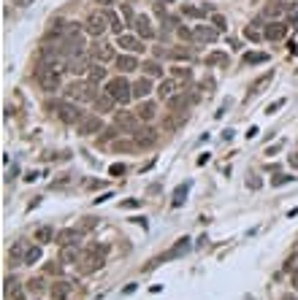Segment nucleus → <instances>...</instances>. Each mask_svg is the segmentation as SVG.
Masks as SVG:
<instances>
[{
    "label": "nucleus",
    "instance_id": "423d86ee",
    "mask_svg": "<svg viewBox=\"0 0 298 300\" xmlns=\"http://www.w3.org/2000/svg\"><path fill=\"white\" fill-rule=\"evenodd\" d=\"M49 108L52 111H55V114L60 116V119H63V122L65 124H76L79 122V119H82L84 114H79V108H76V106L74 103H52L49 106Z\"/></svg>",
    "mask_w": 298,
    "mask_h": 300
},
{
    "label": "nucleus",
    "instance_id": "09e8293b",
    "mask_svg": "<svg viewBox=\"0 0 298 300\" xmlns=\"http://www.w3.org/2000/svg\"><path fill=\"white\" fill-rule=\"evenodd\" d=\"M179 38H184V41H190V38H193V32H190V30H184V28H179Z\"/></svg>",
    "mask_w": 298,
    "mask_h": 300
},
{
    "label": "nucleus",
    "instance_id": "de8ad7c7",
    "mask_svg": "<svg viewBox=\"0 0 298 300\" xmlns=\"http://www.w3.org/2000/svg\"><path fill=\"white\" fill-rule=\"evenodd\" d=\"M260 178H257V176H252V178H247V186H252V190H260Z\"/></svg>",
    "mask_w": 298,
    "mask_h": 300
},
{
    "label": "nucleus",
    "instance_id": "412c9836",
    "mask_svg": "<svg viewBox=\"0 0 298 300\" xmlns=\"http://www.w3.org/2000/svg\"><path fill=\"white\" fill-rule=\"evenodd\" d=\"M6 295L11 300H25V290L19 286L17 278H6Z\"/></svg>",
    "mask_w": 298,
    "mask_h": 300
},
{
    "label": "nucleus",
    "instance_id": "a878e982",
    "mask_svg": "<svg viewBox=\"0 0 298 300\" xmlns=\"http://www.w3.org/2000/svg\"><path fill=\"white\" fill-rule=\"evenodd\" d=\"M174 90H176L174 78H163V82L157 84V95H160L163 100H171V98H174Z\"/></svg>",
    "mask_w": 298,
    "mask_h": 300
},
{
    "label": "nucleus",
    "instance_id": "a18cd8bd",
    "mask_svg": "<svg viewBox=\"0 0 298 300\" xmlns=\"http://www.w3.org/2000/svg\"><path fill=\"white\" fill-rule=\"evenodd\" d=\"M28 286H30V290H44V278H30V282H28Z\"/></svg>",
    "mask_w": 298,
    "mask_h": 300
},
{
    "label": "nucleus",
    "instance_id": "e433bc0d",
    "mask_svg": "<svg viewBox=\"0 0 298 300\" xmlns=\"http://www.w3.org/2000/svg\"><path fill=\"white\" fill-rule=\"evenodd\" d=\"M106 16H109V22H111V30H114L117 36H122V30H125V22H122V19H119L117 14H111V11H109Z\"/></svg>",
    "mask_w": 298,
    "mask_h": 300
},
{
    "label": "nucleus",
    "instance_id": "ddd939ff",
    "mask_svg": "<svg viewBox=\"0 0 298 300\" xmlns=\"http://www.w3.org/2000/svg\"><path fill=\"white\" fill-rule=\"evenodd\" d=\"M133 141L141 146V149H147V146H152V144L157 141V132L152 130V128H141V130L133 132Z\"/></svg>",
    "mask_w": 298,
    "mask_h": 300
},
{
    "label": "nucleus",
    "instance_id": "5fc2aeb1",
    "mask_svg": "<svg viewBox=\"0 0 298 300\" xmlns=\"http://www.w3.org/2000/svg\"><path fill=\"white\" fill-rule=\"evenodd\" d=\"M98 3H101V6H111L114 0H98Z\"/></svg>",
    "mask_w": 298,
    "mask_h": 300
},
{
    "label": "nucleus",
    "instance_id": "bb28decb",
    "mask_svg": "<svg viewBox=\"0 0 298 300\" xmlns=\"http://www.w3.org/2000/svg\"><path fill=\"white\" fill-rule=\"evenodd\" d=\"M268 54H266V52H247V54H244L241 57V62L244 65H260V62H268Z\"/></svg>",
    "mask_w": 298,
    "mask_h": 300
},
{
    "label": "nucleus",
    "instance_id": "f8f14e48",
    "mask_svg": "<svg viewBox=\"0 0 298 300\" xmlns=\"http://www.w3.org/2000/svg\"><path fill=\"white\" fill-rule=\"evenodd\" d=\"M90 60L84 57V54H79V57H71L68 60V70L74 73V76H84V73H90Z\"/></svg>",
    "mask_w": 298,
    "mask_h": 300
},
{
    "label": "nucleus",
    "instance_id": "2f4dec72",
    "mask_svg": "<svg viewBox=\"0 0 298 300\" xmlns=\"http://www.w3.org/2000/svg\"><path fill=\"white\" fill-rule=\"evenodd\" d=\"M244 36H247L249 41H263V38H266V30H260V22H255V24H247Z\"/></svg>",
    "mask_w": 298,
    "mask_h": 300
},
{
    "label": "nucleus",
    "instance_id": "c756f323",
    "mask_svg": "<svg viewBox=\"0 0 298 300\" xmlns=\"http://www.w3.org/2000/svg\"><path fill=\"white\" fill-rule=\"evenodd\" d=\"M206 65L209 68H214V65H225V68H228V54H225V52H209Z\"/></svg>",
    "mask_w": 298,
    "mask_h": 300
},
{
    "label": "nucleus",
    "instance_id": "6ab92c4d",
    "mask_svg": "<svg viewBox=\"0 0 298 300\" xmlns=\"http://www.w3.org/2000/svg\"><path fill=\"white\" fill-rule=\"evenodd\" d=\"M79 238H82V232H79V230H74V228H68V230H60V232H57V244H60V246L79 244Z\"/></svg>",
    "mask_w": 298,
    "mask_h": 300
},
{
    "label": "nucleus",
    "instance_id": "39448f33",
    "mask_svg": "<svg viewBox=\"0 0 298 300\" xmlns=\"http://www.w3.org/2000/svg\"><path fill=\"white\" fill-rule=\"evenodd\" d=\"M187 249H190V244H187V238H179V241H176V246H174V249H168V252H165V254H160V257H155V260H152V262L147 265V270H152V268H157V265H160V262H168V260H176V257H184V254H187Z\"/></svg>",
    "mask_w": 298,
    "mask_h": 300
},
{
    "label": "nucleus",
    "instance_id": "dca6fc26",
    "mask_svg": "<svg viewBox=\"0 0 298 300\" xmlns=\"http://www.w3.org/2000/svg\"><path fill=\"white\" fill-rule=\"evenodd\" d=\"M217 32H220V30H211V28H206V24H195L193 38H195V41H201V44H211V41H217Z\"/></svg>",
    "mask_w": 298,
    "mask_h": 300
},
{
    "label": "nucleus",
    "instance_id": "6e6d98bb",
    "mask_svg": "<svg viewBox=\"0 0 298 300\" xmlns=\"http://www.w3.org/2000/svg\"><path fill=\"white\" fill-rule=\"evenodd\" d=\"M284 300H298V298H293V295H287V298H284Z\"/></svg>",
    "mask_w": 298,
    "mask_h": 300
},
{
    "label": "nucleus",
    "instance_id": "79ce46f5",
    "mask_svg": "<svg viewBox=\"0 0 298 300\" xmlns=\"http://www.w3.org/2000/svg\"><path fill=\"white\" fill-rule=\"evenodd\" d=\"M211 24H214V30H228V22H225V16H220V14L211 16Z\"/></svg>",
    "mask_w": 298,
    "mask_h": 300
},
{
    "label": "nucleus",
    "instance_id": "58836bf2",
    "mask_svg": "<svg viewBox=\"0 0 298 300\" xmlns=\"http://www.w3.org/2000/svg\"><path fill=\"white\" fill-rule=\"evenodd\" d=\"M38 260H41V249H38V246H30L28 257H25V265H33V262H38Z\"/></svg>",
    "mask_w": 298,
    "mask_h": 300
},
{
    "label": "nucleus",
    "instance_id": "4468645a",
    "mask_svg": "<svg viewBox=\"0 0 298 300\" xmlns=\"http://www.w3.org/2000/svg\"><path fill=\"white\" fill-rule=\"evenodd\" d=\"M79 260H82V252H79L76 244L60 249V262H63V265H74V262H79Z\"/></svg>",
    "mask_w": 298,
    "mask_h": 300
},
{
    "label": "nucleus",
    "instance_id": "9d476101",
    "mask_svg": "<svg viewBox=\"0 0 298 300\" xmlns=\"http://www.w3.org/2000/svg\"><path fill=\"white\" fill-rule=\"evenodd\" d=\"M133 28H136V32H138V38H141V41H149V38H155V28H152V22H149L147 14H136Z\"/></svg>",
    "mask_w": 298,
    "mask_h": 300
},
{
    "label": "nucleus",
    "instance_id": "f03ea898",
    "mask_svg": "<svg viewBox=\"0 0 298 300\" xmlns=\"http://www.w3.org/2000/svg\"><path fill=\"white\" fill-rule=\"evenodd\" d=\"M103 254H106V249L101 246H92V249H87L82 254V260H79V270L82 273H95L98 268H103Z\"/></svg>",
    "mask_w": 298,
    "mask_h": 300
},
{
    "label": "nucleus",
    "instance_id": "f704fd0d",
    "mask_svg": "<svg viewBox=\"0 0 298 300\" xmlns=\"http://www.w3.org/2000/svg\"><path fill=\"white\" fill-rule=\"evenodd\" d=\"M141 68H144V73H147L149 78H152V76H163V68H160V65H157V62H155V60H149V62H144Z\"/></svg>",
    "mask_w": 298,
    "mask_h": 300
},
{
    "label": "nucleus",
    "instance_id": "0eeeda50",
    "mask_svg": "<svg viewBox=\"0 0 298 300\" xmlns=\"http://www.w3.org/2000/svg\"><path fill=\"white\" fill-rule=\"evenodd\" d=\"M103 130L101 114H84L79 119V136H95V132Z\"/></svg>",
    "mask_w": 298,
    "mask_h": 300
},
{
    "label": "nucleus",
    "instance_id": "ea45409f",
    "mask_svg": "<svg viewBox=\"0 0 298 300\" xmlns=\"http://www.w3.org/2000/svg\"><path fill=\"white\" fill-rule=\"evenodd\" d=\"M209 8L203 6V8H195V6H184V16H206Z\"/></svg>",
    "mask_w": 298,
    "mask_h": 300
},
{
    "label": "nucleus",
    "instance_id": "72a5a7b5",
    "mask_svg": "<svg viewBox=\"0 0 298 300\" xmlns=\"http://www.w3.org/2000/svg\"><path fill=\"white\" fill-rule=\"evenodd\" d=\"M187 190H190L187 184H179V186H176V192H174V200H171V206H174V208H179V206L184 203V198H187Z\"/></svg>",
    "mask_w": 298,
    "mask_h": 300
},
{
    "label": "nucleus",
    "instance_id": "5701e85b",
    "mask_svg": "<svg viewBox=\"0 0 298 300\" xmlns=\"http://www.w3.org/2000/svg\"><path fill=\"white\" fill-rule=\"evenodd\" d=\"M149 92H152V82H149V76L138 78V82L133 84V98H138V100H141V98H147Z\"/></svg>",
    "mask_w": 298,
    "mask_h": 300
},
{
    "label": "nucleus",
    "instance_id": "a19ab883",
    "mask_svg": "<svg viewBox=\"0 0 298 300\" xmlns=\"http://www.w3.org/2000/svg\"><path fill=\"white\" fill-rule=\"evenodd\" d=\"M293 182V176H287V173H279L276 178H271V186H284V184H290Z\"/></svg>",
    "mask_w": 298,
    "mask_h": 300
},
{
    "label": "nucleus",
    "instance_id": "4c0bfd02",
    "mask_svg": "<svg viewBox=\"0 0 298 300\" xmlns=\"http://www.w3.org/2000/svg\"><path fill=\"white\" fill-rule=\"evenodd\" d=\"M36 238H38V241H41V244H49L52 238H55V230H52V228H38Z\"/></svg>",
    "mask_w": 298,
    "mask_h": 300
},
{
    "label": "nucleus",
    "instance_id": "cd10ccee",
    "mask_svg": "<svg viewBox=\"0 0 298 300\" xmlns=\"http://www.w3.org/2000/svg\"><path fill=\"white\" fill-rule=\"evenodd\" d=\"M28 249H30V246L25 244V241H17L14 246H11V260H14V262H25V257H28Z\"/></svg>",
    "mask_w": 298,
    "mask_h": 300
},
{
    "label": "nucleus",
    "instance_id": "8fccbe9b",
    "mask_svg": "<svg viewBox=\"0 0 298 300\" xmlns=\"http://www.w3.org/2000/svg\"><path fill=\"white\" fill-rule=\"evenodd\" d=\"M122 206H125V208H136V206H138V200H125Z\"/></svg>",
    "mask_w": 298,
    "mask_h": 300
},
{
    "label": "nucleus",
    "instance_id": "49530a36",
    "mask_svg": "<svg viewBox=\"0 0 298 300\" xmlns=\"http://www.w3.org/2000/svg\"><path fill=\"white\" fill-rule=\"evenodd\" d=\"M109 173H111V176H122V173H125V165H111V168H109Z\"/></svg>",
    "mask_w": 298,
    "mask_h": 300
},
{
    "label": "nucleus",
    "instance_id": "c85d7f7f",
    "mask_svg": "<svg viewBox=\"0 0 298 300\" xmlns=\"http://www.w3.org/2000/svg\"><path fill=\"white\" fill-rule=\"evenodd\" d=\"M165 57H171V60H190V57H193V52H190V46H174V49L165 52Z\"/></svg>",
    "mask_w": 298,
    "mask_h": 300
},
{
    "label": "nucleus",
    "instance_id": "20e7f679",
    "mask_svg": "<svg viewBox=\"0 0 298 300\" xmlns=\"http://www.w3.org/2000/svg\"><path fill=\"white\" fill-rule=\"evenodd\" d=\"M36 82H38L41 90L55 92V90H60V73L52 68V65H41V68L36 70Z\"/></svg>",
    "mask_w": 298,
    "mask_h": 300
},
{
    "label": "nucleus",
    "instance_id": "473e14b6",
    "mask_svg": "<svg viewBox=\"0 0 298 300\" xmlns=\"http://www.w3.org/2000/svg\"><path fill=\"white\" fill-rule=\"evenodd\" d=\"M187 103H190V98H184V95H174L168 100L171 111H176V114H182V108H187Z\"/></svg>",
    "mask_w": 298,
    "mask_h": 300
},
{
    "label": "nucleus",
    "instance_id": "c03bdc74",
    "mask_svg": "<svg viewBox=\"0 0 298 300\" xmlns=\"http://www.w3.org/2000/svg\"><path fill=\"white\" fill-rule=\"evenodd\" d=\"M282 106H284V98H282V100H276V103H271L268 108H266V114H268V116H271V114H276V108H282Z\"/></svg>",
    "mask_w": 298,
    "mask_h": 300
},
{
    "label": "nucleus",
    "instance_id": "3c124183",
    "mask_svg": "<svg viewBox=\"0 0 298 300\" xmlns=\"http://www.w3.org/2000/svg\"><path fill=\"white\" fill-rule=\"evenodd\" d=\"M14 3H17V6H33L36 0H14Z\"/></svg>",
    "mask_w": 298,
    "mask_h": 300
},
{
    "label": "nucleus",
    "instance_id": "9b49d317",
    "mask_svg": "<svg viewBox=\"0 0 298 300\" xmlns=\"http://www.w3.org/2000/svg\"><path fill=\"white\" fill-rule=\"evenodd\" d=\"M92 60H95V62H109V60H117L114 44H106V41L95 44V46H92Z\"/></svg>",
    "mask_w": 298,
    "mask_h": 300
},
{
    "label": "nucleus",
    "instance_id": "f257e3e1",
    "mask_svg": "<svg viewBox=\"0 0 298 300\" xmlns=\"http://www.w3.org/2000/svg\"><path fill=\"white\" fill-rule=\"evenodd\" d=\"M65 98L68 100H95L98 98V84L95 82H74L65 86Z\"/></svg>",
    "mask_w": 298,
    "mask_h": 300
},
{
    "label": "nucleus",
    "instance_id": "f3484780",
    "mask_svg": "<svg viewBox=\"0 0 298 300\" xmlns=\"http://www.w3.org/2000/svg\"><path fill=\"white\" fill-rule=\"evenodd\" d=\"M287 36V24L284 22H271L266 24V41H279V38Z\"/></svg>",
    "mask_w": 298,
    "mask_h": 300
},
{
    "label": "nucleus",
    "instance_id": "c9c22d12",
    "mask_svg": "<svg viewBox=\"0 0 298 300\" xmlns=\"http://www.w3.org/2000/svg\"><path fill=\"white\" fill-rule=\"evenodd\" d=\"M103 78H106V68H101V62H98V65H92V68H90V82L101 84Z\"/></svg>",
    "mask_w": 298,
    "mask_h": 300
},
{
    "label": "nucleus",
    "instance_id": "864d4df0",
    "mask_svg": "<svg viewBox=\"0 0 298 300\" xmlns=\"http://www.w3.org/2000/svg\"><path fill=\"white\" fill-rule=\"evenodd\" d=\"M293 286H295V290H298V268L293 270Z\"/></svg>",
    "mask_w": 298,
    "mask_h": 300
},
{
    "label": "nucleus",
    "instance_id": "b1692460",
    "mask_svg": "<svg viewBox=\"0 0 298 300\" xmlns=\"http://www.w3.org/2000/svg\"><path fill=\"white\" fill-rule=\"evenodd\" d=\"M271 78H274V73H263V76H257L255 78V82L252 84H249V95H260V92H263V86H266V84H271Z\"/></svg>",
    "mask_w": 298,
    "mask_h": 300
},
{
    "label": "nucleus",
    "instance_id": "37998d69",
    "mask_svg": "<svg viewBox=\"0 0 298 300\" xmlns=\"http://www.w3.org/2000/svg\"><path fill=\"white\" fill-rule=\"evenodd\" d=\"M171 73H174L176 78H190V68H174Z\"/></svg>",
    "mask_w": 298,
    "mask_h": 300
},
{
    "label": "nucleus",
    "instance_id": "7ed1b4c3",
    "mask_svg": "<svg viewBox=\"0 0 298 300\" xmlns=\"http://www.w3.org/2000/svg\"><path fill=\"white\" fill-rule=\"evenodd\" d=\"M106 92H109V95L114 98L117 103H128V100L133 98V86L128 84V78H125V76L111 78V82H109V86H106Z\"/></svg>",
    "mask_w": 298,
    "mask_h": 300
},
{
    "label": "nucleus",
    "instance_id": "7c9ffc66",
    "mask_svg": "<svg viewBox=\"0 0 298 300\" xmlns=\"http://www.w3.org/2000/svg\"><path fill=\"white\" fill-rule=\"evenodd\" d=\"M111 149H114L117 154H119V152H138L141 146H138L136 141H128V138H119L117 144H111Z\"/></svg>",
    "mask_w": 298,
    "mask_h": 300
},
{
    "label": "nucleus",
    "instance_id": "603ef678",
    "mask_svg": "<svg viewBox=\"0 0 298 300\" xmlns=\"http://www.w3.org/2000/svg\"><path fill=\"white\" fill-rule=\"evenodd\" d=\"M290 165H293V168H298V154H290Z\"/></svg>",
    "mask_w": 298,
    "mask_h": 300
},
{
    "label": "nucleus",
    "instance_id": "2eb2a0df",
    "mask_svg": "<svg viewBox=\"0 0 298 300\" xmlns=\"http://www.w3.org/2000/svg\"><path fill=\"white\" fill-rule=\"evenodd\" d=\"M92 103H95V111L98 114H111V111H114V103L117 100L109 95V92H103V95H98L95 100H92Z\"/></svg>",
    "mask_w": 298,
    "mask_h": 300
},
{
    "label": "nucleus",
    "instance_id": "a211bd4d",
    "mask_svg": "<svg viewBox=\"0 0 298 300\" xmlns=\"http://www.w3.org/2000/svg\"><path fill=\"white\" fill-rule=\"evenodd\" d=\"M114 62H117V70H119V73H133V70L138 68V62H136L133 54H119Z\"/></svg>",
    "mask_w": 298,
    "mask_h": 300
},
{
    "label": "nucleus",
    "instance_id": "6e6552de",
    "mask_svg": "<svg viewBox=\"0 0 298 300\" xmlns=\"http://www.w3.org/2000/svg\"><path fill=\"white\" fill-rule=\"evenodd\" d=\"M106 22H109V16H106V14H90L87 22H84V32H87V36H95V38L103 36L106 28H109Z\"/></svg>",
    "mask_w": 298,
    "mask_h": 300
},
{
    "label": "nucleus",
    "instance_id": "393cba45",
    "mask_svg": "<svg viewBox=\"0 0 298 300\" xmlns=\"http://www.w3.org/2000/svg\"><path fill=\"white\" fill-rule=\"evenodd\" d=\"M71 290H74V284H68V282H57L55 286H52V298H55V300H68Z\"/></svg>",
    "mask_w": 298,
    "mask_h": 300
},
{
    "label": "nucleus",
    "instance_id": "4be33fe9",
    "mask_svg": "<svg viewBox=\"0 0 298 300\" xmlns=\"http://www.w3.org/2000/svg\"><path fill=\"white\" fill-rule=\"evenodd\" d=\"M138 119H144V122H152V119H155V114H157V106L155 103H149V100H144L141 106H138Z\"/></svg>",
    "mask_w": 298,
    "mask_h": 300
},
{
    "label": "nucleus",
    "instance_id": "1a4fd4ad",
    "mask_svg": "<svg viewBox=\"0 0 298 300\" xmlns=\"http://www.w3.org/2000/svg\"><path fill=\"white\" fill-rule=\"evenodd\" d=\"M114 124H117L119 130L136 132L138 130V114H130V111H117V114H114Z\"/></svg>",
    "mask_w": 298,
    "mask_h": 300
},
{
    "label": "nucleus",
    "instance_id": "aec40b11",
    "mask_svg": "<svg viewBox=\"0 0 298 300\" xmlns=\"http://www.w3.org/2000/svg\"><path fill=\"white\" fill-rule=\"evenodd\" d=\"M119 46H122L125 52H144V46H141V38H136V36H119Z\"/></svg>",
    "mask_w": 298,
    "mask_h": 300
}]
</instances>
